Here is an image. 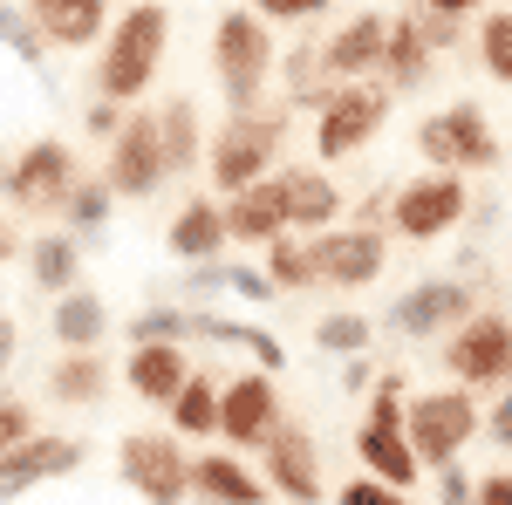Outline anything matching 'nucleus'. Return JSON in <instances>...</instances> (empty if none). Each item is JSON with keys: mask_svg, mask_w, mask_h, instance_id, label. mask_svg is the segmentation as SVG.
Returning <instances> with one entry per match:
<instances>
[{"mask_svg": "<svg viewBox=\"0 0 512 505\" xmlns=\"http://www.w3.org/2000/svg\"><path fill=\"white\" fill-rule=\"evenodd\" d=\"M403 437H410V451H417V465H424V471L458 465L465 444L485 437V410H478V396L465 383L417 389V396H403Z\"/></svg>", "mask_w": 512, "mask_h": 505, "instance_id": "obj_5", "label": "nucleus"}, {"mask_svg": "<svg viewBox=\"0 0 512 505\" xmlns=\"http://www.w3.org/2000/svg\"><path fill=\"white\" fill-rule=\"evenodd\" d=\"M130 117V103H103V96H89V110H82V137H96V144H110Z\"/></svg>", "mask_w": 512, "mask_h": 505, "instance_id": "obj_41", "label": "nucleus"}, {"mask_svg": "<svg viewBox=\"0 0 512 505\" xmlns=\"http://www.w3.org/2000/svg\"><path fill=\"white\" fill-rule=\"evenodd\" d=\"M444 369H451V383H465L478 396H492V389H512V314L499 308H478L472 321H458L451 335H444Z\"/></svg>", "mask_w": 512, "mask_h": 505, "instance_id": "obj_11", "label": "nucleus"}, {"mask_svg": "<svg viewBox=\"0 0 512 505\" xmlns=\"http://www.w3.org/2000/svg\"><path fill=\"white\" fill-rule=\"evenodd\" d=\"M260 478H267V492L287 505H321L328 499V485H321V444L308 424H294V417H280L274 437L260 444Z\"/></svg>", "mask_w": 512, "mask_h": 505, "instance_id": "obj_14", "label": "nucleus"}, {"mask_svg": "<svg viewBox=\"0 0 512 505\" xmlns=\"http://www.w3.org/2000/svg\"><path fill=\"white\" fill-rule=\"evenodd\" d=\"M110 335H117V321H110V301L96 287H69L48 301V342L55 349H103Z\"/></svg>", "mask_w": 512, "mask_h": 505, "instance_id": "obj_26", "label": "nucleus"}, {"mask_svg": "<svg viewBox=\"0 0 512 505\" xmlns=\"http://www.w3.org/2000/svg\"><path fill=\"white\" fill-rule=\"evenodd\" d=\"M212 82H219V103L226 110H260L267 89H274V21H260L253 7H226L212 21Z\"/></svg>", "mask_w": 512, "mask_h": 505, "instance_id": "obj_3", "label": "nucleus"}, {"mask_svg": "<svg viewBox=\"0 0 512 505\" xmlns=\"http://www.w3.org/2000/svg\"><path fill=\"white\" fill-rule=\"evenodd\" d=\"M226 294H239V301H280L274 280L260 267H239V260H226Z\"/></svg>", "mask_w": 512, "mask_h": 505, "instance_id": "obj_42", "label": "nucleus"}, {"mask_svg": "<svg viewBox=\"0 0 512 505\" xmlns=\"http://www.w3.org/2000/svg\"><path fill=\"white\" fill-rule=\"evenodd\" d=\"M308 253H315V287H335V294H362L390 273V233H376V226L308 233Z\"/></svg>", "mask_w": 512, "mask_h": 505, "instance_id": "obj_13", "label": "nucleus"}, {"mask_svg": "<svg viewBox=\"0 0 512 505\" xmlns=\"http://www.w3.org/2000/svg\"><path fill=\"white\" fill-rule=\"evenodd\" d=\"M110 212H117V192L96 178V171H82L76 178V192H69V205H62V219L55 226H69V233L89 246V239H103L110 233Z\"/></svg>", "mask_w": 512, "mask_h": 505, "instance_id": "obj_32", "label": "nucleus"}, {"mask_svg": "<svg viewBox=\"0 0 512 505\" xmlns=\"http://www.w3.org/2000/svg\"><path fill=\"white\" fill-rule=\"evenodd\" d=\"M369 383H376L369 355H349V362H342V389H369Z\"/></svg>", "mask_w": 512, "mask_h": 505, "instance_id": "obj_53", "label": "nucleus"}, {"mask_svg": "<svg viewBox=\"0 0 512 505\" xmlns=\"http://www.w3.org/2000/svg\"><path fill=\"white\" fill-rule=\"evenodd\" d=\"M185 280H192V294H226V260H198Z\"/></svg>", "mask_w": 512, "mask_h": 505, "instance_id": "obj_48", "label": "nucleus"}, {"mask_svg": "<svg viewBox=\"0 0 512 505\" xmlns=\"http://www.w3.org/2000/svg\"><path fill=\"white\" fill-rule=\"evenodd\" d=\"M280 417H287V410H280V383L267 369L226 376V389H219V444H226V451H260V444L274 437Z\"/></svg>", "mask_w": 512, "mask_h": 505, "instance_id": "obj_15", "label": "nucleus"}, {"mask_svg": "<svg viewBox=\"0 0 512 505\" xmlns=\"http://www.w3.org/2000/svg\"><path fill=\"white\" fill-rule=\"evenodd\" d=\"M465 212H472V192L458 171H417L390 192V233L410 246H437L465 226Z\"/></svg>", "mask_w": 512, "mask_h": 505, "instance_id": "obj_7", "label": "nucleus"}, {"mask_svg": "<svg viewBox=\"0 0 512 505\" xmlns=\"http://www.w3.org/2000/svg\"><path fill=\"white\" fill-rule=\"evenodd\" d=\"M41 396L55 410H96L110 396V355L103 349H55L41 369Z\"/></svg>", "mask_w": 512, "mask_h": 505, "instance_id": "obj_21", "label": "nucleus"}, {"mask_svg": "<svg viewBox=\"0 0 512 505\" xmlns=\"http://www.w3.org/2000/svg\"><path fill=\"white\" fill-rule=\"evenodd\" d=\"M158 144H164L171 178L205 171V117H198L192 96H164V103H158Z\"/></svg>", "mask_w": 512, "mask_h": 505, "instance_id": "obj_29", "label": "nucleus"}, {"mask_svg": "<svg viewBox=\"0 0 512 505\" xmlns=\"http://www.w3.org/2000/svg\"><path fill=\"white\" fill-rule=\"evenodd\" d=\"M431 14H451V21H472V14H485L492 0H424Z\"/></svg>", "mask_w": 512, "mask_h": 505, "instance_id": "obj_52", "label": "nucleus"}, {"mask_svg": "<svg viewBox=\"0 0 512 505\" xmlns=\"http://www.w3.org/2000/svg\"><path fill=\"white\" fill-rule=\"evenodd\" d=\"M478 69L512 89V7H485L478 14Z\"/></svg>", "mask_w": 512, "mask_h": 505, "instance_id": "obj_35", "label": "nucleus"}, {"mask_svg": "<svg viewBox=\"0 0 512 505\" xmlns=\"http://www.w3.org/2000/svg\"><path fill=\"white\" fill-rule=\"evenodd\" d=\"M41 41H48V55L55 48H96V41L110 35V0H55V7H41L35 14Z\"/></svg>", "mask_w": 512, "mask_h": 505, "instance_id": "obj_30", "label": "nucleus"}, {"mask_svg": "<svg viewBox=\"0 0 512 505\" xmlns=\"http://www.w3.org/2000/svg\"><path fill=\"white\" fill-rule=\"evenodd\" d=\"M390 103L396 96L383 82H335L315 110V157L321 164H342V157L369 151L383 137V123H390Z\"/></svg>", "mask_w": 512, "mask_h": 505, "instance_id": "obj_6", "label": "nucleus"}, {"mask_svg": "<svg viewBox=\"0 0 512 505\" xmlns=\"http://www.w3.org/2000/svg\"><path fill=\"white\" fill-rule=\"evenodd\" d=\"M21 246H28V239H21V226H14V212H0V267L21 260Z\"/></svg>", "mask_w": 512, "mask_h": 505, "instance_id": "obj_51", "label": "nucleus"}, {"mask_svg": "<svg viewBox=\"0 0 512 505\" xmlns=\"http://www.w3.org/2000/svg\"><path fill=\"white\" fill-rule=\"evenodd\" d=\"M355 458H362L369 478H383V485H396V492H410V485L424 478L410 437H403V417H362V430H355Z\"/></svg>", "mask_w": 512, "mask_h": 505, "instance_id": "obj_24", "label": "nucleus"}, {"mask_svg": "<svg viewBox=\"0 0 512 505\" xmlns=\"http://www.w3.org/2000/svg\"><path fill=\"white\" fill-rule=\"evenodd\" d=\"M485 437H492L499 451H512V389H499V396L485 403Z\"/></svg>", "mask_w": 512, "mask_h": 505, "instance_id": "obj_46", "label": "nucleus"}, {"mask_svg": "<svg viewBox=\"0 0 512 505\" xmlns=\"http://www.w3.org/2000/svg\"><path fill=\"white\" fill-rule=\"evenodd\" d=\"M164 48H171V7L164 0H130L110 21V35L96 41L89 96H103V103H144L158 69H164Z\"/></svg>", "mask_w": 512, "mask_h": 505, "instance_id": "obj_2", "label": "nucleus"}, {"mask_svg": "<svg viewBox=\"0 0 512 505\" xmlns=\"http://www.w3.org/2000/svg\"><path fill=\"white\" fill-rule=\"evenodd\" d=\"M369 342H376V321L355 314V308H328L315 321V349L321 355H342V362H349V355H369Z\"/></svg>", "mask_w": 512, "mask_h": 505, "instance_id": "obj_34", "label": "nucleus"}, {"mask_svg": "<svg viewBox=\"0 0 512 505\" xmlns=\"http://www.w3.org/2000/svg\"><path fill=\"white\" fill-rule=\"evenodd\" d=\"M246 7H253L260 21H274V28H315L335 0H246Z\"/></svg>", "mask_w": 512, "mask_h": 505, "instance_id": "obj_39", "label": "nucleus"}, {"mask_svg": "<svg viewBox=\"0 0 512 505\" xmlns=\"http://www.w3.org/2000/svg\"><path fill=\"white\" fill-rule=\"evenodd\" d=\"M0 41H7V55H14V62H28V69L48 62V41H41L35 14H28L21 0H0Z\"/></svg>", "mask_w": 512, "mask_h": 505, "instance_id": "obj_36", "label": "nucleus"}, {"mask_svg": "<svg viewBox=\"0 0 512 505\" xmlns=\"http://www.w3.org/2000/svg\"><path fill=\"white\" fill-rule=\"evenodd\" d=\"M274 76H280V96H287L294 110H321V96H328L335 82H328V62H321V35L315 28H301V35L280 48Z\"/></svg>", "mask_w": 512, "mask_h": 505, "instance_id": "obj_28", "label": "nucleus"}, {"mask_svg": "<svg viewBox=\"0 0 512 505\" xmlns=\"http://www.w3.org/2000/svg\"><path fill=\"white\" fill-rule=\"evenodd\" d=\"M478 308H485V294H478L472 280L431 273V280L403 287V294L390 301V335H403V342H431V335H451L458 321H472Z\"/></svg>", "mask_w": 512, "mask_h": 505, "instance_id": "obj_12", "label": "nucleus"}, {"mask_svg": "<svg viewBox=\"0 0 512 505\" xmlns=\"http://www.w3.org/2000/svg\"><path fill=\"white\" fill-rule=\"evenodd\" d=\"M437 505H478V478H465L458 465H437Z\"/></svg>", "mask_w": 512, "mask_h": 505, "instance_id": "obj_44", "label": "nucleus"}, {"mask_svg": "<svg viewBox=\"0 0 512 505\" xmlns=\"http://www.w3.org/2000/svg\"><path fill=\"white\" fill-rule=\"evenodd\" d=\"M96 178L123 198V205H144V198L164 192V178H171V164H164V144H158V110H144V103H130V117L123 130L103 144V164H96Z\"/></svg>", "mask_w": 512, "mask_h": 505, "instance_id": "obj_9", "label": "nucleus"}, {"mask_svg": "<svg viewBox=\"0 0 512 505\" xmlns=\"http://www.w3.org/2000/svg\"><path fill=\"white\" fill-rule=\"evenodd\" d=\"M82 178V157L62 144V137H28L21 151L0 164V205L14 212V219H62V205L76 192Z\"/></svg>", "mask_w": 512, "mask_h": 505, "instance_id": "obj_4", "label": "nucleus"}, {"mask_svg": "<svg viewBox=\"0 0 512 505\" xmlns=\"http://www.w3.org/2000/svg\"><path fill=\"white\" fill-rule=\"evenodd\" d=\"M117 335H123V349H130V342H192V335H185V308H171V301H164V308H158V301L137 308Z\"/></svg>", "mask_w": 512, "mask_h": 505, "instance_id": "obj_37", "label": "nucleus"}, {"mask_svg": "<svg viewBox=\"0 0 512 505\" xmlns=\"http://www.w3.org/2000/svg\"><path fill=\"white\" fill-rule=\"evenodd\" d=\"M383 41H390V14H383V7H362V14H349V21H335V28L321 35L328 82H376Z\"/></svg>", "mask_w": 512, "mask_h": 505, "instance_id": "obj_17", "label": "nucleus"}, {"mask_svg": "<svg viewBox=\"0 0 512 505\" xmlns=\"http://www.w3.org/2000/svg\"><path fill=\"white\" fill-rule=\"evenodd\" d=\"M417 21H424V35H431L437 55H451V48H458V35H465V21H451V14H431L424 0H417Z\"/></svg>", "mask_w": 512, "mask_h": 505, "instance_id": "obj_45", "label": "nucleus"}, {"mask_svg": "<svg viewBox=\"0 0 512 505\" xmlns=\"http://www.w3.org/2000/svg\"><path fill=\"white\" fill-rule=\"evenodd\" d=\"M431 69H437V48H431V35H424V21H417V7L390 14V41H383L376 82H383L390 96H417V89L431 82Z\"/></svg>", "mask_w": 512, "mask_h": 505, "instance_id": "obj_22", "label": "nucleus"}, {"mask_svg": "<svg viewBox=\"0 0 512 505\" xmlns=\"http://www.w3.org/2000/svg\"><path fill=\"white\" fill-rule=\"evenodd\" d=\"M478 505H512V471H485L478 478Z\"/></svg>", "mask_w": 512, "mask_h": 505, "instance_id": "obj_50", "label": "nucleus"}, {"mask_svg": "<svg viewBox=\"0 0 512 505\" xmlns=\"http://www.w3.org/2000/svg\"><path fill=\"white\" fill-rule=\"evenodd\" d=\"M226 205L212 192H192L178 212H171V226H164V253L178 260V267H198V260H226Z\"/></svg>", "mask_w": 512, "mask_h": 505, "instance_id": "obj_20", "label": "nucleus"}, {"mask_svg": "<svg viewBox=\"0 0 512 505\" xmlns=\"http://www.w3.org/2000/svg\"><path fill=\"white\" fill-rule=\"evenodd\" d=\"M417 151H424L431 171L472 178V171L499 164V130H492V117L478 103H444V110H431V117L417 123Z\"/></svg>", "mask_w": 512, "mask_h": 505, "instance_id": "obj_10", "label": "nucleus"}, {"mask_svg": "<svg viewBox=\"0 0 512 505\" xmlns=\"http://www.w3.org/2000/svg\"><path fill=\"white\" fill-rule=\"evenodd\" d=\"M14 355H21V321L0 308V383H7V369H14Z\"/></svg>", "mask_w": 512, "mask_h": 505, "instance_id": "obj_49", "label": "nucleus"}, {"mask_svg": "<svg viewBox=\"0 0 512 505\" xmlns=\"http://www.w3.org/2000/svg\"><path fill=\"white\" fill-rule=\"evenodd\" d=\"M219 389H226V369H192L164 403V424L178 437H219Z\"/></svg>", "mask_w": 512, "mask_h": 505, "instance_id": "obj_31", "label": "nucleus"}, {"mask_svg": "<svg viewBox=\"0 0 512 505\" xmlns=\"http://www.w3.org/2000/svg\"><path fill=\"white\" fill-rule=\"evenodd\" d=\"M82 458H89V444H82V437L28 430L21 444H7V451H0V499H21V492L48 485V478H69Z\"/></svg>", "mask_w": 512, "mask_h": 505, "instance_id": "obj_16", "label": "nucleus"}, {"mask_svg": "<svg viewBox=\"0 0 512 505\" xmlns=\"http://www.w3.org/2000/svg\"><path fill=\"white\" fill-rule=\"evenodd\" d=\"M117 471L144 505H185L192 499V451L178 430H123Z\"/></svg>", "mask_w": 512, "mask_h": 505, "instance_id": "obj_8", "label": "nucleus"}, {"mask_svg": "<svg viewBox=\"0 0 512 505\" xmlns=\"http://www.w3.org/2000/svg\"><path fill=\"white\" fill-rule=\"evenodd\" d=\"M28 430H35V410H28L21 396H7V389H0V451H7V444H21Z\"/></svg>", "mask_w": 512, "mask_h": 505, "instance_id": "obj_43", "label": "nucleus"}, {"mask_svg": "<svg viewBox=\"0 0 512 505\" xmlns=\"http://www.w3.org/2000/svg\"><path fill=\"white\" fill-rule=\"evenodd\" d=\"M198 362L185 342H130L123 349V369H117V383L137 396V403H151V410H164L171 396H178V383L192 376Z\"/></svg>", "mask_w": 512, "mask_h": 505, "instance_id": "obj_19", "label": "nucleus"}, {"mask_svg": "<svg viewBox=\"0 0 512 505\" xmlns=\"http://www.w3.org/2000/svg\"><path fill=\"white\" fill-rule=\"evenodd\" d=\"M233 349L253 362V369H267V376H287V342H280L274 328H253V321H239Z\"/></svg>", "mask_w": 512, "mask_h": 505, "instance_id": "obj_38", "label": "nucleus"}, {"mask_svg": "<svg viewBox=\"0 0 512 505\" xmlns=\"http://www.w3.org/2000/svg\"><path fill=\"white\" fill-rule=\"evenodd\" d=\"M192 492L205 505H267V499H274V492H267V478L246 465L239 451H219V444L192 458Z\"/></svg>", "mask_w": 512, "mask_h": 505, "instance_id": "obj_25", "label": "nucleus"}, {"mask_svg": "<svg viewBox=\"0 0 512 505\" xmlns=\"http://www.w3.org/2000/svg\"><path fill=\"white\" fill-rule=\"evenodd\" d=\"M82 253H89V246H82L69 226H41V233L21 246V260H28V287L48 294V301L69 294V287H82Z\"/></svg>", "mask_w": 512, "mask_h": 505, "instance_id": "obj_27", "label": "nucleus"}, {"mask_svg": "<svg viewBox=\"0 0 512 505\" xmlns=\"http://www.w3.org/2000/svg\"><path fill=\"white\" fill-rule=\"evenodd\" d=\"M260 273L274 280V294H308V287H315V253H308V233H280L274 246H260Z\"/></svg>", "mask_w": 512, "mask_h": 505, "instance_id": "obj_33", "label": "nucleus"}, {"mask_svg": "<svg viewBox=\"0 0 512 505\" xmlns=\"http://www.w3.org/2000/svg\"><path fill=\"white\" fill-rule=\"evenodd\" d=\"M21 7H28V14H41V7H55V0H21Z\"/></svg>", "mask_w": 512, "mask_h": 505, "instance_id": "obj_54", "label": "nucleus"}, {"mask_svg": "<svg viewBox=\"0 0 512 505\" xmlns=\"http://www.w3.org/2000/svg\"><path fill=\"white\" fill-rule=\"evenodd\" d=\"M390 192H396V185H376V192L355 205V219H349V226H376V233H390Z\"/></svg>", "mask_w": 512, "mask_h": 505, "instance_id": "obj_47", "label": "nucleus"}, {"mask_svg": "<svg viewBox=\"0 0 512 505\" xmlns=\"http://www.w3.org/2000/svg\"><path fill=\"white\" fill-rule=\"evenodd\" d=\"M226 205V239L233 246H274L280 233H294L287 226V198H280V178H260V185H246V192H233V198H219Z\"/></svg>", "mask_w": 512, "mask_h": 505, "instance_id": "obj_23", "label": "nucleus"}, {"mask_svg": "<svg viewBox=\"0 0 512 505\" xmlns=\"http://www.w3.org/2000/svg\"><path fill=\"white\" fill-rule=\"evenodd\" d=\"M287 137H294V103H260V110H226L219 130H205V192L233 198L260 178H274L280 157H287Z\"/></svg>", "mask_w": 512, "mask_h": 505, "instance_id": "obj_1", "label": "nucleus"}, {"mask_svg": "<svg viewBox=\"0 0 512 505\" xmlns=\"http://www.w3.org/2000/svg\"><path fill=\"white\" fill-rule=\"evenodd\" d=\"M335 505H417V499H410V492H396V485H383V478H369V471H362V478H349V485L335 492Z\"/></svg>", "mask_w": 512, "mask_h": 505, "instance_id": "obj_40", "label": "nucleus"}, {"mask_svg": "<svg viewBox=\"0 0 512 505\" xmlns=\"http://www.w3.org/2000/svg\"><path fill=\"white\" fill-rule=\"evenodd\" d=\"M280 198H287V226L294 233H328L349 219V192L321 171V164H280Z\"/></svg>", "mask_w": 512, "mask_h": 505, "instance_id": "obj_18", "label": "nucleus"}]
</instances>
